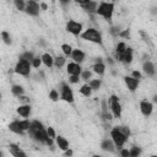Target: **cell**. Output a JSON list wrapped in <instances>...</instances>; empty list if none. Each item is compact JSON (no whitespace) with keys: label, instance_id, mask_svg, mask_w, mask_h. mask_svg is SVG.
<instances>
[{"label":"cell","instance_id":"obj_29","mask_svg":"<svg viewBox=\"0 0 157 157\" xmlns=\"http://www.w3.org/2000/svg\"><path fill=\"white\" fill-rule=\"evenodd\" d=\"M64 64H65V58H64V56H56V58L54 59V65H55L56 67H61Z\"/></svg>","mask_w":157,"mask_h":157},{"label":"cell","instance_id":"obj_21","mask_svg":"<svg viewBox=\"0 0 157 157\" xmlns=\"http://www.w3.org/2000/svg\"><path fill=\"white\" fill-rule=\"evenodd\" d=\"M9 129H10V131H12V132H15V134H17V135H22V134H23V130L20 128V124H18L17 120L10 123V124H9Z\"/></svg>","mask_w":157,"mask_h":157},{"label":"cell","instance_id":"obj_22","mask_svg":"<svg viewBox=\"0 0 157 157\" xmlns=\"http://www.w3.org/2000/svg\"><path fill=\"white\" fill-rule=\"evenodd\" d=\"M93 71H94L96 74H98V75H103V74H104V71H105V65L102 63V60H101V61H97V63L93 65Z\"/></svg>","mask_w":157,"mask_h":157},{"label":"cell","instance_id":"obj_16","mask_svg":"<svg viewBox=\"0 0 157 157\" xmlns=\"http://www.w3.org/2000/svg\"><path fill=\"white\" fill-rule=\"evenodd\" d=\"M10 152H11V155L12 156H15V157H26V153L17 146V145H15V144H10Z\"/></svg>","mask_w":157,"mask_h":157},{"label":"cell","instance_id":"obj_10","mask_svg":"<svg viewBox=\"0 0 157 157\" xmlns=\"http://www.w3.org/2000/svg\"><path fill=\"white\" fill-rule=\"evenodd\" d=\"M124 81H125V85L128 86L129 91L130 92H135L137 86H139V80L132 77V76H125L124 77Z\"/></svg>","mask_w":157,"mask_h":157},{"label":"cell","instance_id":"obj_7","mask_svg":"<svg viewBox=\"0 0 157 157\" xmlns=\"http://www.w3.org/2000/svg\"><path fill=\"white\" fill-rule=\"evenodd\" d=\"M60 98L67 103H72L74 102V93L72 90L69 87V85L66 83H61V88H60Z\"/></svg>","mask_w":157,"mask_h":157},{"label":"cell","instance_id":"obj_1","mask_svg":"<svg viewBox=\"0 0 157 157\" xmlns=\"http://www.w3.org/2000/svg\"><path fill=\"white\" fill-rule=\"evenodd\" d=\"M28 132H29V136L33 137L36 141H38L40 144H45L48 146H52L53 145V139L48 136L47 130L44 128L38 129V130H33V131H28Z\"/></svg>","mask_w":157,"mask_h":157},{"label":"cell","instance_id":"obj_6","mask_svg":"<svg viewBox=\"0 0 157 157\" xmlns=\"http://www.w3.org/2000/svg\"><path fill=\"white\" fill-rule=\"evenodd\" d=\"M109 104H110V109H112V113L115 118H120L121 115V105L119 103V98L115 96V94H112L110 98H109Z\"/></svg>","mask_w":157,"mask_h":157},{"label":"cell","instance_id":"obj_43","mask_svg":"<svg viewBox=\"0 0 157 157\" xmlns=\"http://www.w3.org/2000/svg\"><path fill=\"white\" fill-rule=\"evenodd\" d=\"M120 155H121L123 157H129V156H130V152H129V150H121V151H120Z\"/></svg>","mask_w":157,"mask_h":157},{"label":"cell","instance_id":"obj_23","mask_svg":"<svg viewBox=\"0 0 157 157\" xmlns=\"http://www.w3.org/2000/svg\"><path fill=\"white\" fill-rule=\"evenodd\" d=\"M56 145H58L59 148H61V150H64V151L69 148V142H67V140L64 139L63 136H58V137H56Z\"/></svg>","mask_w":157,"mask_h":157},{"label":"cell","instance_id":"obj_46","mask_svg":"<svg viewBox=\"0 0 157 157\" xmlns=\"http://www.w3.org/2000/svg\"><path fill=\"white\" fill-rule=\"evenodd\" d=\"M59 1H60V2L63 4V5H66V4H67V2L70 1V0H59Z\"/></svg>","mask_w":157,"mask_h":157},{"label":"cell","instance_id":"obj_14","mask_svg":"<svg viewBox=\"0 0 157 157\" xmlns=\"http://www.w3.org/2000/svg\"><path fill=\"white\" fill-rule=\"evenodd\" d=\"M71 58L74 59L75 63L80 64V63H82V61L85 60V53H83L81 49H74V50L71 52Z\"/></svg>","mask_w":157,"mask_h":157},{"label":"cell","instance_id":"obj_12","mask_svg":"<svg viewBox=\"0 0 157 157\" xmlns=\"http://www.w3.org/2000/svg\"><path fill=\"white\" fill-rule=\"evenodd\" d=\"M118 60L119 61H123L124 64H130L132 61V49L131 48H126L124 50V53L121 55H119Z\"/></svg>","mask_w":157,"mask_h":157},{"label":"cell","instance_id":"obj_4","mask_svg":"<svg viewBox=\"0 0 157 157\" xmlns=\"http://www.w3.org/2000/svg\"><path fill=\"white\" fill-rule=\"evenodd\" d=\"M110 136H112V141L117 147H123V145L126 142L128 136L125 134H123L117 126L114 129H112L110 131Z\"/></svg>","mask_w":157,"mask_h":157},{"label":"cell","instance_id":"obj_45","mask_svg":"<svg viewBox=\"0 0 157 157\" xmlns=\"http://www.w3.org/2000/svg\"><path fill=\"white\" fill-rule=\"evenodd\" d=\"M65 155H66V156H71V155H72V151L67 148V150H65Z\"/></svg>","mask_w":157,"mask_h":157},{"label":"cell","instance_id":"obj_40","mask_svg":"<svg viewBox=\"0 0 157 157\" xmlns=\"http://www.w3.org/2000/svg\"><path fill=\"white\" fill-rule=\"evenodd\" d=\"M47 134H48V136H49V137H52V139H54V137H55V131H54V129H53V128H50V126L47 129Z\"/></svg>","mask_w":157,"mask_h":157},{"label":"cell","instance_id":"obj_31","mask_svg":"<svg viewBox=\"0 0 157 157\" xmlns=\"http://www.w3.org/2000/svg\"><path fill=\"white\" fill-rule=\"evenodd\" d=\"M13 2H15V6H16L17 10H20V11H23L25 10V7H26L25 0H13Z\"/></svg>","mask_w":157,"mask_h":157},{"label":"cell","instance_id":"obj_30","mask_svg":"<svg viewBox=\"0 0 157 157\" xmlns=\"http://www.w3.org/2000/svg\"><path fill=\"white\" fill-rule=\"evenodd\" d=\"M18 124H20V128H21L23 131H27V130L29 129V125H31V123H29L27 119H25V120H20Z\"/></svg>","mask_w":157,"mask_h":157},{"label":"cell","instance_id":"obj_5","mask_svg":"<svg viewBox=\"0 0 157 157\" xmlns=\"http://www.w3.org/2000/svg\"><path fill=\"white\" fill-rule=\"evenodd\" d=\"M31 66H32L31 61L20 59L15 66V72H17L18 75H22V76H28L31 72Z\"/></svg>","mask_w":157,"mask_h":157},{"label":"cell","instance_id":"obj_41","mask_svg":"<svg viewBox=\"0 0 157 157\" xmlns=\"http://www.w3.org/2000/svg\"><path fill=\"white\" fill-rule=\"evenodd\" d=\"M118 36L124 37V38H129V37H130V32H129V29H125V31H123V32H119Z\"/></svg>","mask_w":157,"mask_h":157},{"label":"cell","instance_id":"obj_20","mask_svg":"<svg viewBox=\"0 0 157 157\" xmlns=\"http://www.w3.org/2000/svg\"><path fill=\"white\" fill-rule=\"evenodd\" d=\"M40 58H42V63H43L47 67H50V66L54 65V58H53L50 54L45 53V54H43Z\"/></svg>","mask_w":157,"mask_h":157},{"label":"cell","instance_id":"obj_44","mask_svg":"<svg viewBox=\"0 0 157 157\" xmlns=\"http://www.w3.org/2000/svg\"><path fill=\"white\" fill-rule=\"evenodd\" d=\"M75 2H77V4H80V5H83V4H87L90 0H74Z\"/></svg>","mask_w":157,"mask_h":157},{"label":"cell","instance_id":"obj_47","mask_svg":"<svg viewBox=\"0 0 157 157\" xmlns=\"http://www.w3.org/2000/svg\"><path fill=\"white\" fill-rule=\"evenodd\" d=\"M40 7H42L43 10H47V5H45V4H40Z\"/></svg>","mask_w":157,"mask_h":157},{"label":"cell","instance_id":"obj_3","mask_svg":"<svg viewBox=\"0 0 157 157\" xmlns=\"http://www.w3.org/2000/svg\"><path fill=\"white\" fill-rule=\"evenodd\" d=\"M81 37H82V39H85V40H88V42H92V43H96V44L102 45V36H101V33H99L97 29H94V28H88V29H86V31L81 34Z\"/></svg>","mask_w":157,"mask_h":157},{"label":"cell","instance_id":"obj_15","mask_svg":"<svg viewBox=\"0 0 157 157\" xmlns=\"http://www.w3.org/2000/svg\"><path fill=\"white\" fill-rule=\"evenodd\" d=\"M81 6L88 13H96V11H97V2L96 1H92V0H90L87 4H83Z\"/></svg>","mask_w":157,"mask_h":157},{"label":"cell","instance_id":"obj_32","mask_svg":"<svg viewBox=\"0 0 157 157\" xmlns=\"http://www.w3.org/2000/svg\"><path fill=\"white\" fill-rule=\"evenodd\" d=\"M1 37H2V40H4L5 44H11V37H10V34L6 31L1 32Z\"/></svg>","mask_w":157,"mask_h":157},{"label":"cell","instance_id":"obj_39","mask_svg":"<svg viewBox=\"0 0 157 157\" xmlns=\"http://www.w3.org/2000/svg\"><path fill=\"white\" fill-rule=\"evenodd\" d=\"M69 81H70L71 83H77V82L80 81V78H78V76H77V75H70Z\"/></svg>","mask_w":157,"mask_h":157},{"label":"cell","instance_id":"obj_33","mask_svg":"<svg viewBox=\"0 0 157 157\" xmlns=\"http://www.w3.org/2000/svg\"><path fill=\"white\" fill-rule=\"evenodd\" d=\"M61 50L64 52V54H65L66 56H69V55H71L72 48H71V45H69V44H63V45H61Z\"/></svg>","mask_w":157,"mask_h":157},{"label":"cell","instance_id":"obj_34","mask_svg":"<svg viewBox=\"0 0 157 157\" xmlns=\"http://www.w3.org/2000/svg\"><path fill=\"white\" fill-rule=\"evenodd\" d=\"M129 152H130V156L131 157H137L141 153V148L137 147V146H134V147H131V150Z\"/></svg>","mask_w":157,"mask_h":157},{"label":"cell","instance_id":"obj_26","mask_svg":"<svg viewBox=\"0 0 157 157\" xmlns=\"http://www.w3.org/2000/svg\"><path fill=\"white\" fill-rule=\"evenodd\" d=\"M80 93L83 94L85 97H90L91 93H92V88H91L88 85H83V86L80 88Z\"/></svg>","mask_w":157,"mask_h":157},{"label":"cell","instance_id":"obj_19","mask_svg":"<svg viewBox=\"0 0 157 157\" xmlns=\"http://www.w3.org/2000/svg\"><path fill=\"white\" fill-rule=\"evenodd\" d=\"M17 113H18L21 117L27 118V117L29 115V113H31V107H29V104H23V105H20V107L17 108Z\"/></svg>","mask_w":157,"mask_h":157},{"label":"cell","instance_id":"obj_42","mask_svg":"<svg viewBox=\"0 0 157 157\" xmlns=\"http://www.w3.org/2000/svg\"><path fill=\"white\" fill-rule=\"evenodd\" d=\"M131 76H132V77H135V78H137V80H140V78H141V74H140L139 71H136V70H134V71L131 72Z\"/></svg>","mask_w":157,"mask_h":157},{"label":"cell","instance_id":"obj_28","mask_svg":"<svg viewBox=\"0 0 157 157\" xmlns=\"http://www.w3.org/2000/svg\"><path fill=\"white\" fill-rule=\"evenodd\" d=\"M33 58H34V55L31 52H25L23 54L20 55V59H23V60H27V61H32Z\"/></svg>","mask_w":157,"mask_h":157},{"label":"cell","instance_id":"obj_8","mask_svg":"<svg viewBox=\"0 0 157 157\" xmlns=\"http://www.w3.org/2000/svg\"><path fill=\"white\" fill-rule=\"evenodd\" d=\"M66 31L74 36H78L81 34V31H82V25L80 22H76V21H69L66 23Z\"/></svg>","mask_w":157,"mask_h":157},{"label":"cell","instance_id":"obj_35","mask_svg":"<svg viewBox=\"0 0 157 157\" xmlns=\"http://www.w3.org/2000/svg\"><path fill=\"white\" fill-rule=\"evenodd\" d=\"M40 64H42V58H40V56H34L33 60L31 61V65H32L33 67H39Z\"/></svg>","mask_w":157,"mask_h":157},{"label":"cell","instance_id":"obj_11","mask_svg":"<svg viewBox=\"0 0 157 157\" xmlns=\"http://www.w3.org/2000/svg\"><path fill=\"white\" fill-rule=\"evenodd\" d=\"M140 110L145 117H150L152 110H153V104L148 101H142L140 103Z\"/></svg>","mask_w":157,"mask_h":157},{"label":"cell","instance_id":"obj_38","mask_svg":"<svg viewBox=\"0 0 157 157\" xmlns=\"http://www.w3.org/2000/svg\"><path fill=\"white\" fill-rule=\"evenodd\" d=\"M117 128H118L123 134H125L128 137L130 136V130H129V128H126V126H117Z\"/></svg>","mask_w":157,"mask_h":157},{"label":"cell","instance_id":"obj_27","mask_svg":"<svg viewBox=\"0 0 157 157\" xmlns=\"http://www.w3.org/2000/svg\"><path fill=\"white\" fill-rule=\"evenodd\" d=\"M88 86L92 88V91H97L101 87V80H91Z\"/></svg>","mask_w":157,"mask_h":157},{"label":"cell","instance_id":"obj_36","mask_svg":"<svg viewBox=\"0 0 157 157\" xmlns=\"http://www.w3.org/2000/svg\"><path fill=\"white\" fill-rule=\"evenodd\" d=\"M49 98H50L52 101H54V102H55V101H58V99H59V93H58L55 90H52V91L49 92Z\"/></svg>","mask_w":157,"mask_h":157},{"label":"cell","instance_id":"obj_2","mask_svg":"<svg viewBox=\"0 0 157 157\" xmlns=\"http://www.w3.org/2000/svg\"><path fill=\"white\" fill-rule=\"evenodd\" d=\"M113 11H114V4H112V2H101L99 6H97L96 13H98L99 16H102L105 20H110L112 16H113Z\"/></svg>","mask_w":157,"mask_h":157},{"label":"cell","instance_id":"obj_18","mask_svg":"<svg viewBox=\"0 0 157 157\" xmlns=\"http://www.w3.org/2000/svg\"><path fill=\"white\" fill-rule=\"evenodd\" d=\"M114 146L115 145L113 144V141L112 140H108V139L103 140L102 144H101V148L103 151H109V152H114Z\"/></svg>","mask_w":157,"mask_h":157},{"label":"cell","instance_id":"obj_24","mask_svg":"<svg viewBox=\"0 0 157 157\" xmlns=\"http://www.w3.org/2000/svg\"><path fill=\"white\" fill-rule=\"evenodd\" d=\"M125 49H126V45H125V43H124V42L118 43L117 49H115V58L118 59V58H119V55H121V54L124 53V50H125Z\"/></svg>","mask_w":157,"mask_h":157},{"label":"cell","instance_id":"obj_48","mask_svg":"<svg viewBox=\"0 0 157 157\" xmlns=\"http://www.w3.org/2000/svg\"><path fill=\"white\" fill-rule=\"evenodd\" d=\"M0 101H1V93H0Z\"/></svg>","mask_w":157,"mask_h":157},{"label":"cell","instance_id":"obj_9","mask_svg":"<svg viewBox=\"0 0 157 157\" xmlns=\"http://www.w3.org/2000/svg\"><path fill=\"white\" fill-rule=\"evenodd\" d=\"M25 11L29 15V16H38L39 13V5L36 0H28L26 7H25Z\"/></svg>","mask_w":157,"mask_h":157},{"label":"cell","instance_id":"obj_17","mask_svg":"<svg viewBox=\"0 0 157 157\" xmlns=\"http://www.w3.org/2000/svg\"><path fill=\"white\" fill-rule=\"evenodd\" d=\"M144 71L147 76H153L155 75V65L153 63H151L150 60H147L146 63H144Z\"/></svg>","mask_w":157,"mask_h":157},{"label":"cell","instance_id":"obj_25","mask_svg":"<svg viewBox=\"0 0 157 157\" xmlns=\"http://www.w3.org/2000/svg\"><path fill=\"white\" fill-rule=\"evenodd\" d=\"M11 92H12V94L20 97V96L23 94L25 91H23V87H22V86H20V85H13L12 88H11Z\"/></svg>","mask_w":157,"mask_h":157},{"label":"cell","instance_id":"obj_37","mask_svg":"<svg viewBox=\"0 0 157 157\" xmlns=\"http://www.w3.org/2000/svg\"><path fill=\"white\" fill-rule=\"evenodd\" d=\"M80 75H81L82 80H88V78H91V75H92V74H91V71H88V70H87V71H83V72L81 71V74H80Z\"/></svg>","mask_w":157,"mask_h":157},{"label":"cell","instance_id":"obj_13","mask_svg":"<svg viewBox=\"0 0 157 157\" xmlns=\"http://www.w3.org/2000/svg\"><path fill=\"white\" fill-rule=\"evenodd\" d=\"M66 70H67V74L69 75H77V76H80V74H81V66H80V64H77L75 61L74 63H70L67 65Z\"/></svg>","mask_w":157,"mask_h":157}]
</instances>
